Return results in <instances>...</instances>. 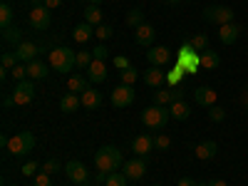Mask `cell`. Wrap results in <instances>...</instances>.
<instances>
[{"mask_svg":"<svg viewBox=\"0 0 248 186\" xmlns=\"http://www.w3.org/2000/svg\"><path fill=\"white\" fill-rule=\"evenodd\" d=\"M94 167L102 174H114L119 167H124V159L122 152L117 147H102L94 152Z\"/></svg>","mask_w":248,"mask_h":186,"instance_id":"1","label":"cell"},{"mask_svg":"<svg viewBox=\"0 0 248 186\" xmlns=\"http://www.w3.org/2000/svg\"><path fill=\"white\" fill-rule=\"evenodd\" d=\"M75 60H77V52H72L70 47H55L50 50V67L60 75H70L77 65H75Z\"/></svg>","mask_w":248,"mask_h":186,"instance_id":"2","label":"cell"},{"mask_svg":"<svg viewBox=\"0 0 248 186\" xmlns=\"http://www.w3.org/2000/svg\"><path fill=\"white\" fill-rule=\"evenodd\" d=\"M171 119V112L169 107H161V105H152L141 112V122H144V127H149V129H161V127H167V122Z\"/></svg>","mask_w":248,"mask_h":186,"instance_id":"3","label":"cell"},{"mask_svg":"<svg viewBox=\"0 0 248 186\" xmlns=\"http://www.w3.org/2000/svg\"><path fill=\"white\" fill-rule=\"evenodd\" d=\"M203 20L206 23H211V25H229V23H233V17H236V13H233V8H229V5H209V8H203Z\"/></svg>","mask_w":248,"mask_h":186,"instance_id":"4","label":"cell"},{"mask_svg":"<svg viewBox=\"0 0 248 186\" xmlns=\"http://www.w3.org/2000/svg\"><path fill=\"white\" fill-rule=\"evenodd\" d=\"M35 149V134L32 132H20L8 139V152L15 156H25Z\"/></svg>","mask_w":248,"mask_h":186,"instance_id":"5","label":"cell"},{"mask_svg":"<svg viewBox=\"0 0 248 186\" xmlns=\"http://www.w3.org/2000/svg\"><path fill=\"white\" fill-rule=\"evenodd\" d=\"M35 99V85L32 82H17L15 85V92H13V97H10V105H17V107H25V105H30V102Z\"/></svg>","mask_w":248,"mask_h":186,"instance_id":"6","label":"cell"},{"mask_svg":"<svg viewBox=\"0 0 248 186\" xmlns=\"http://www.w3.org/2000/svg\"><path fill=\"white\" fill-rule=\"evenodd\" d=\"M109 99H112L114 107H129L132 102H134V87L132 85H119V87L112 90Z\"/></svg>","mask_w":248,"mask_h":186,"instance_id":"7","label":"cell"},{"mask_svg":"<svg viewBox=\"0 0 248 186\" xmlns=\"http://www.w3.org/2000/svg\"><path fill=\"white\" fill-rule=\"evenodd\" d=\"M122 174L127 176V179H144V174H147V161H144L141 156H134L129 161H124V167H122Z\"/></svg>","mask_w":248,"mask_h":186,"instance_id":"8","label":"cell"},{"mask_svg":"<svg viewBox=\"0 0 248 186\" xmlns=\"http://www.w3.org/2000/svg\"><path fill=\"white\" fill-rule=\"evenodd\" d=\"M154 149H156L154 147V137H149V134H139V137L132 139V152L137 156H141V159H147Z\"/></svg>","mask_w":248,"mask_h":186,"instance_id":"9","label":"cell"},{"mask_svg":"<svg viewBox=\"0 0 248 186\" xmlns=\"http://www.w3.org/2000/svg\"><path fill=\"white\" fill-rule=\"evenodd\" d=\"M65 174H67V179H70V181H75L77 186H79V184H85V181H87V176H90L87 167H85V164H82V161H77V159L67 161V167H65Z\"/></svg>","mask_w":248,"mask_h":186,"instance_id":"10","label":"cell"},{"mask_svg":"<svg viewBox=\"0 0 248 186\" xmlns=\"http://www.w3.org/2000/svg\"><path fill=\"white\" fill-rule=\"evenodd\" d=\"M30 25H32L35 30H47V28H50V8H45V5L32 8V13H30Z\"/></svg>","mask_w":248,"mask_h":186,"instance_id":"11","label":"cell"},{"mask_svg":"<svg viewBox=\"0 0 248 186\" xmlns=\"http://www.w3.org/2000/svg\"><path fill=\"white\" fill-rule=\"evenodd\" d=\"M147 60H149V65L154 67H161V65H167V62L171 60V50L169 47H164V45H156L147 52Z\"/></svg>","mask_w":248,"mask_h":186,"instance_id":"12","label":"cell"},{"mask_svg":"<svg viewBox=\"0 0 248 186\" xmlns=\"http://www.w3.org/2000/svg\"><path fill=\"white\" fill-rule=\"evenodd\" d=\"M154 37H156V30H154V25H149V23H144V25H139V28L134 30V43H137V45L149 47V45L154 43Z\"/></svg>","mask_w":248,"mask_h":186,"instance_id":"13","label":"cell"},{"mask_svg":"<svg viewBox=\"0 0 248 186\" xmlns=\"http://www.w3.org/2000/svg\"><path fill=\"white\" fill-rule=\"evenodd\" d=\"M216 152H218L216 141H214V139H206V141L196 144L194 156H196V159H201V161H209V159H214V156H216Z\"/></svg>","mask_w":248,"mask_h":186,"instance_id":"14","label":"cell"},{"mask_svg":"<svg viewBox=\"0 0 248 186\" xmlns=\"http://www.w3.org/2000/svg\"><path fill=\"white\" fill-rule=\"evenodd\" d=\"M216 92L211 90V87H196L194 90V102L196 105H201V107H214L216 105Z\"/></svg>","mask_w":248,"mask_h":186,"instance_id":"15","label":"cell"},{"mask_svg":"<svg viewBox=\"0 0 248 186\" xmlns=\"http://www.w3.org/2000/svg\"><path fill=\"white\" fill-rule=\"evenodd\" d=\"M87 79L90 82H105L107 79V65H105V60H92V65L87 67Z\"/></svg>","mask_w":248,"mask_h":186,"instance_id":"16","label":"cell"},{"mask_svg":"<svg viewBox=\"0 0 248 186\" xmlns=\"http://www.w3.org/2000/svg\"><path fill=\"white\" fill-rule=\"evenodd\" d=\"M238 35H241V28L236 23H229V25H221L218 28V40H221L223 45H233L236 40H238Z\"/></svg>","mask_w":248,"mask_h":186,"instance_id":"17","label":"cell"},{"mask_svg":"<svg viewBox=\"0 0 248 186\" xmlns=\"http://www.w3.org/2000/svg\"><path fill=\"white\" fill-rule=\"evenodd\" d=\"M79 107H82V99H79V94H75V92H70V94H65V97L60 99V109L65 112V114H75Z\"/></svg>","mask_w":248,"mask_h":186,"instance_id":"18","label":"cell"},{"mask_svg":"<svg viewBox=\"0 0 248 186\" xmlns=\"http://www.w3.org/2000/svg\"><path fill=\"white\" fill-rule=\"evenodd\" d=\"M144 82H147L149 87H159V85H164L167 82V72H164L161 67H149L147 72H144Z\"/></svg>","mask_w":248,"mask_h":186,"instance_id":"19","label":"cell"},{"mask_svg":"<svg viewBox=\"0 0 248 186\" xmlns=\"http://www.w3.org/2000/svg\"><path fill=\"white\" fill-rule=\"evenodd\" d=\"M15 55H17V60H20V62H32V60H35V55H37V45H35V43H25V40H23V43L17 45Z\"/></svg>","mask_w":248,"mask_h":186,"instance_id":"20","label":"cell"},{"mask_svg":"<svg viewBox=\"0 0 248 186\" xmlns=\"http://www.w3.org/2000/svg\"><path fill=\"white\" fill-rule=\"evenodd\" d=\"M169 112H171V117H174V119L184 122V119H189V114H191V107L186 105L184 99H174L171 105H169Z\"/></svg>","mask_w":248,"mask_h":186,"instance_id":"21","label":"cell"},{"mask_svg":"<svg viewBox=\"0 0 248 186\" xmlns=\"http://www.w3.org/2000/svg\"><path fill=\"white\" fill-rule=\"evenodd\" d=\"M79 99H82V107L85 109H97L102 105V94L97 90H85L79 94Z\"/></svg>","mask_w":248,"mask_h":186,"instance_id":"22","label":"cell"},{"mask_svg":"<svg viewBox=\"0 0 248 186\" xmlns=\"http://www.w3.org/2000/svg\"><path fill=\"white\" fill-rule=\"evenodd\" d=\"M47 75H50L47 65H43L40 60H32V62H28V77H32V79H45Z\"/></svg>","mask_w":248,"mask_h":186,"instance_id":"23","label":"cell"},{"mask_svg":"<svg viewBox=\"0 0 248 186\" xmlns=\"http://www.w3.org/2000/svg\"><path fill=\"white\" fill-rule=\"evenodd\" d=\"M199 60H201V67H203V70H216V67L221 65V57H218L214 50H203V52L199 55Z\"/></svg>","mask_w":248,"mask_h":186,"instance_id":"24","label":"cell"},{"mask_svg":"<svg viewBox=\"0 0 248 186\" xmlns=\"http://www.w3.org/2000/svg\"><path fill=\"white\" fill-rule=\"evenodd\" d=\"M67 87H70V92L82 94L85 90H90V79H87V77H82V75H72L70 82H67Z\"/></svg>","mask_w":248,"mask_h":186,"instance_id":"25","label":"cell"},{"mask_svg":"<svg viewBox=\"0 0 248 186\" xmlns=\"http://www.w3.org/2000/svg\"><path fill=\"white\" fill-rule=\"evenodd\" d=\"M94 35V28L87 25V23H82V25H75L72 30V37H75V43H87V40Z\"/></svg>","mask_w":248,"mask_h":186,"instance_id":"26","label":"cell"},{"mask_svg":"<svg viewBox=\"0 0 248 186\" xmlns=\"http://www.w3.org/2000/svg\"><path fill=\"white\" fill-rule=\"evenodd\" d=\"M85 23L92 25V28H99V25H102V10H99V5H87V10H85Z\"/></svg>","mask_w":248,"mask_h":186,"instance_id":"27","label":"cell"},{"mask_svg":"<svg viewBox=\"0 0 248 186\" xmlns=\"http://www.w3.org/2000/svg\"><path fill=\"white\" fill-rule=\"evenodd\" d=\"M3 40H5V43H15V45H20V43H23V30H20L17 25H10V28H5L3 30Z\"/></svg>","mask_w":248,"mask_h":186,"instance_id":"28","label":"cell"},{"mask_svg":"<svg viewBox=\"0 0 248 186\" xmlns=\"http://www.w3.org/2000/svg\"><path fill=\"white\" fill-rule=\"evenodd\" d=\"M189 45H191V47H194L196 52H203V50H209V35H203V32L194 35Z\"/></svg>","mask_w":248,"mask_h":186,"instance_id":"29","label":"cell"},{"mask_svg":"<svg viewBox=\"0 0 248 186\" xmlns=\"http://www.w3.org/2000/svg\"><path fill=\"white\" fill-rule=\"evenodd\" d=\"M0 25H3V30L13 25V8H10L8 3L0 5Z\"/></svg>","mask_w":248,"mask_h":186,"instance_id":"30","label":"cell"},{"mask_svg":"<svg viewBox=\"0 0 248 186\" xmlns=\"http://www.w3.org/2000/svg\"><path fill=\"white\" fill-rule=\"evenodd\" d=\"M127 25H129V28H134V30H137L139 25H144V13H141L139 8L127 13Z\"/></svg>","mask_w":248,"mask_h":186,"instance_id":"31","label":"cell"},{"mask_svg":"<svg viewBox=\"0 0 248 186\" xmlns=\"http://www.w3.org/2000/svg\"><path fill=\"white\" fill-rule=\"evenodd\" d=\"M92 52H87V50H82V52H77V60H75V65L79 67V70H87L90 65H92Z\"/></svg>","mask_w":248,"mask_h":186,"instance_id":"32","label":"cell"},{"mask_svg":"<svg viewBox=\"0 0 248 186\" xmlns=\"http://www.w3.org/2000/svg\"><path fill=\"white\" fill-rule=\"evenodd\" d=\"M171 102H174V94H171V92H167V90H161V92H156V94H154V105L167 107V105H171Z\"/></svg>","mask_w":248,"mask_h":186,"instance_id":"33","label":"cell"},{"mask_svg":"<svg viewBox=\"0 0 248 186\" xmlns=\"http://www.w3.org/2000/svg\"><path fill=\"white\" fill-rule=\"evenodd\" d=\"M184 67L181 65H174V70H169L167 72V82H171V85H179V82H181V77H184Z\"/></svg>","mask_w":248,"mask_h":186,"instance_id":"34","label":"cell"},{"mask_svg":"<svg viewBox=\"0 0 248 186\" xmlns=\"http://www.w3.org/2000/svg\"><path fill=\"white\" fill-rule=\"evenodd\" d=\"M127 181H129V179L124 176V174H117V171H114V174L107 176V184H105V186H127Z\"/></svg>","mask_w":248,"mask_h":186,"instance_id":"35","label":"cell"},{"mask_svg":"<svg viewBox=\"0 0 248 186\" xmlns=\"http://www.w3.org/2000/svg\"><path fill=\"white\" fill-rule=\"evenodd\" d=\"M137 77H139V72H137L134 67H129V70H124V72H122V85H132V87H134V82H137Z\"/></svg>","mask_w":248,"mask_h":186,"instance_id":"36","label":"cell"},{"mask_svg":"<svg viewBox=\"0 0 248 186\" xmlns=\"http://www.w3.org/2000/svg\"><path fill=\"white\" fill-rule=\"evenodd\" d=\"M10 75H13V79H17V82H25V77H28V65H15V67L10 70Z\"/></svg>","mask_w":248,"mask_h":186,"instance_id":"37","label":"cell"},{"mask_svg":"<svg viewBox=\"0 0 248 186\" xmlns=\"http://www.w3.org/2000/svg\"><path fill=\"white\" fill-rule=\"evenodd\" d=\"M114 35V28H109V25H99V28H94V37H99V40H109Z\"/></svg>","mask_w":248,"mask_h":186,"instance_id":"38","label":"cell"},{"mask_svg":"<svg viewBox=\"0 0 248 186\" xmlns=\"http://www.w3.org/2000/svg\"><path fill=\"white\" fill-rule=\"evenodd\" d=\"M209 119H211V122H223V119H226V109H223V107H216V105L209 107Z\"/></svg>","mask_w":248,"mask_h":186,"instance_id":"39","label":"cell"},{"mask_svg":"<svg viewBox=\"0 0 248 186\" xmlns=\"http://www.w3.org/2000/svg\"><path fill=\"white\" fill-rule=\"evenodd\" d=\"M154 147H156L159 152H167V149L171 147V139H169L167 134H159V137L154 139Z\"/></svg>","mask_w":248,"mask_h":186,"instance_id":"40","label":"cell"},{"mask_svg":"<svg viewBox=\"0 0 248 186\" xmlns=\"http://www.w3.org/2000/svg\"><path fill=\"white\" fill-rule=\"evenodd\" d=\"M0 62H3V70H13L15 65H17V55H10V52H5L3 57H0Z\"/></svg>","mask_w":248,"mask_h":186,"instance_id":"41","label":"cell"},{"mask_svg":"<svg viewBox=\"0 0 248 186\" xmlns=\"http://www.w3.org/2000/svg\"><path fill=\"white\" fill-rule=\"evenodd\" d=\"M43 171H45V174H57V171H60V161H57V159H47V161L43 164Z\"/></svg>","mask_w":248,"mask_h":186,"instance_id":"42","label":"cell"},{"mask_svg":"<svg viewBox=\"0 0 248 186\" xmlns=\"http://www.w3.org/2000/svg\"><path fill=\"white\" fill-rule=\"evenodd\" d=\"M114 67H117L119 72H124V70H129V67H132V65H129V57H124V55L114 57Z\"/></svg>","mask_w":248,"mask_h":186,"instance_id":"43","label":"cell"},{"mask_svg":"<svg viewBox=\"0 0 248 186\" xmlns=\"http://www.w3.org/2000/svg\"><path fill=\"white\" fill-rule=\"evenodd\" d=\"M37 169H40V164H37V161H28V164H23V174H25V176H35Z\"/></svg>","mask_w":248,"mask_h":186,"instance_id":"44","label":"cell"},{"mask_svg":"<svg viewBox=\"0 0 248 186\" xmlns=\"http://www.w3.org/2000/svg\"><path fill=\"white\" fill-rule=\"evenodd\" d=\"M107 55H109V50H107L105 45H97V47L92 50V57H94V60H107Z\"/></svg>","mask_w":248,"mask_h":186,"instance_id":"45","label":"cell"},{"mask_svg":"<svg viewBox=\"0 0 248 186\" xmlns=\"http://www.w3.org/2000/svg\"><path fill=\"white\" fill-rule=\"evenodd\" d=\"M35 186H52V179H50V174H37L35 176Z\"/></svg>","mask_w":248,"mask_h":186,"instance_id":"46","label":"cell"},{"mask_svg":"<svg viewBox=\"0 0 248 186\" xmlns=\"http://www.w3.org/2000/svg\"><path fill=\"white\" fill-rule=\"evenodd\" d=\"M179 186H199V181H194V179H189V176H181V179H179Z\"/></svg>","mask_w":248,"mask_h":186,"instance_id":"47","label":"cell"},{"mask_svg":"<svg viewBox=\"0 0 248 186\" xmlns=\"http://www.w3.org/2000/svg\"><path fill=\"white\" fill-rule=\"evenodd\" d=\"M43 3H45V8L55 10V8H60V5H62V0H43Z\"/></svg>","mask_w":248,"mask_h":186,"instance_id":"48","label":"cell"},{"mask_svg":"<svg viewBox=\"0 0 248 186\" xmlns=\"http://www.w3.org/2000/svg\"><path fill=\"white\" fill-rule=\"evenodd\" d=\"M209 186H229L223 179H214V181H209Z\"/></svg>","mask_w":248,"mask_h":186,"instance_id":"49","label":"cell"},{"mask_svg":"<svg viewBox=\"0 0 248 186\" xmlns=\"http://www.w3.org/2000/svg\"><path fill=\"white\" fill-rule=\"evenodd\" d=\"M164 3H169V5H179L181 0H164Z\"/></svg>","mask_w":248,"mask_h":186,"instance_id":"50","label":"cell"},{"mask_svg":"<svg viewBox=\"0 0 248 186\" xmlns=\"http://www.w3.org/2000/svg\"><path fill=\"white\" fill-rule=\"evenodd\" d=\"M102 3V0H90V5H99Z\"/></svg>","mask_w":248,"mask_h":186,"instance_id":"51","label":"cell"},{"mask_svg":"<svg viewBox=\"0 0 248 186\" xmlns=\"http://www.w3.org/2000/svg\"><path fill=\"white\" fill-rule=\"evenodd\" d=\"M199 186H209V184H199Z\"/></svg>","mask_w":248,"mask_h":186,"instance_id":"52","label":"cell"},{"mask_svg":"<svg viewBox=\"0 0 248 186\" xmlns=\"http://www.w3.org/2000/svg\"><path fill=\"white\" fill-rule=\"evenodd\" d=\"M152 186H161V184H152Z\"/></svg>","mask_w":248,"mask_h":186,"instance_id":"53","label":"cell"},{"mask_svg":"<svg viewBox=\"0 0 248 186\" xmlns=\"http://www.w3.org/2000/svg\"><path fill=\"white\" fill-rule=\"evenodd\" d=\"M246 94H248V85H246Z\"/></svg>","mask_w":248,"mask_h":186,"instance_id":"54","label":"cell"},{"mask_svg":"<svg viewBox=\"0 0 248 186\" xmlns=\"http://www.w3.org/2000/svg\"><path fill=\"white\" fill-rule=\"evenodd\" d=\"M79 186H87V184H79Z\"/></svg>","mask_w":248,"mask_h":186,"instance_id":"55","label":"cell"}]
</instances>
